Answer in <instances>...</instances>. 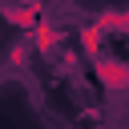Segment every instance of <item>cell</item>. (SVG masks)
Wrapping results in <instances>:
<instances>
[{
  "instance_id": "1",
  "label": "cell",
  "mask_w": 129,
  "mask_h": 129,
  "mask_svg": "<svg viewBox=\"0 0 129 129\" xmlns=\"http://www.w3.org/2000/svg\"><path fill=\"white\" fill-rule=\"evenodd\" d=\"M97 73L105 77V85H129V69H121V64H113V60L97 64Z\"/></svg>"
},
{
  "instance_id": "2",
  "label": "cell",
  "mask_w": 129,
  "mask_h": 129,
  "mask_svg": "<svg viewBox=\"0 0 129 129\" xmlns=\"http://www.w3.org/2000/svg\"><path fill=\"white\" fill-rule=\"evenodd\" d=\"M8 20L20 24V28H32L36 24V4H24V8H8Z\"/></svg>"
},
{
  "instance_id": "3",
  "label": "cell",
  "mask_w": 129,
  "mask_h": 129,
  "mask_svg": "<svg viewBox=\"0 0 129 129\" xmlns=\"http://www.w3.org/2000/svg\"><path fill=\"white\" fill-rule=\"evenodd\" d=\"M32 32H36V36H32V44H36L40 52H48V48H52V44L60 40V36H56V28H48V24H36Z\"/></svg>"
},
{
  "instance_id": "4",
  "label": "cell",
  "mask_w": 129,
  "mask_h": 129,
  "mask_svg": "<svg viewBox=\"0 0 129 129\" xmlns=\"http://www.w3.org/2000/svg\"><path fill=\"white\" fill-rule=\"evenodd\" d=\"M97 24H101V28H129V12H109V16H101Z\"/></svg>"
}]
</instances>
